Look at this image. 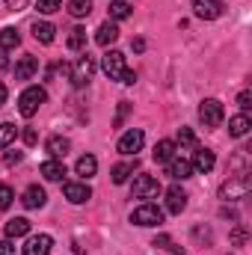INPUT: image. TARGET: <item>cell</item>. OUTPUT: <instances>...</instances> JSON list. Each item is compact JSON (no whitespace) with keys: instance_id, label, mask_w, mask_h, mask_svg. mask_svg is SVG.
<instances>
[{"instance_id":"1","label":"cell","mask_w":252,"mask_h":255,"mask_svg":"<svg viewBox=\"0 0 252 255\" xmlns=\"http://www.w3.org/2000/svg\"><path fill=\"white\" fill-rule=\"evenodd\" d=\"M250 193H252L250 172H244V175H229V181L220 184V199H223V202H238V199H247Z\"/></svg>"},{"instance_id":"2","label":"cell","mask_w":252,"mask_h":255,"mask_svg":"<svg viewBox=\"0 0 252 255\" xmlns=\"http://www.w3.org/2000/svg\"><path fill=\"white\" fill-rule=\"evenodd\" d=\"M48 101V92L42 89V86H27L24 92H21V98H18V113L24 116V119H30V116H36L39 113V107Z\"/></svg>"},{"instance_id":"3","label":"cell","mask_w":252,"mask_h":255,"mask_svg":"<svg viewBox=\"0 0 252 255\" xmlns=\"http://www.w3.org/2000/svg\"><path fill=\"white\" fill-rule=\"evenodd\" d=\"M130 223L133 226H142V229H154L163 223V211L154 205V202H142L133 214H130Z\"/></svg>"},{"instance_id":"4","label":"cell","mask_w":252,"mask_h":255,"mask_svg":"<svg viewBox=\"0 0 252 255\" xmlns=\"http://www.w3.org/2000/svg\"><path fill=\"white\" fill-rule=\"evenodd\" d=\"M199 119H202L205 128H220L223 119H226V110H223V104H220L217 98H205V101L199 104Z\"/></svg>"},{"instance_id":"5","label":"cell","mask_w":252,"mask_h":255,"mask_svg":"<svg viewBox=\"0 0 252 255\" xmlns=\"http://www.w3.org/2000/svg\"><path fill=\"white\" fill-rule=\"evenodd\" d=\"M92 74H95V60H92L89 54L77 57V63L71 65V83H74L77 89H83V86H89Z\"/></svg>"},{"instance_id":"6","label":"cell","mask_w":252,"mask_h":255,"mask_svg":"<svg viewBox=\"0 0 252 255\" xmlns=\"http://www.w3.org/2000/svg\"><path fill=\"white\" fill-rule=\"evenodd\" d=\"M130 193L136 199H157L160 196V181L154 175H136L133 184H130Z\"/></svg>"},{"instance_id":"7","label":"cell","mask_w":252,"mask_h":255,"mask_svg":"<svg viewBox=\"0 0 252 255\" xmlns=\"http://www.w3.org/2000/svg\"><path fill=\"white\" fill-rule=\"evenodd\" d=\"M142 145H145V133H142L139 128H130V130H125V133L119 136V145H116V148H119L122 154H127V157H136V151H139Z\"/></svg>"},{"instance_id":"8","label":"cell","mask_w":252,"mask_h":255,"mask_svg":"<svg viewBox=\"0 0 252 255\" xmlns=\"http://www.w3.org/2000/svg\"><path fill=\"white\" fill-rule=\"evenodd\" d=\"M101 68L107 71V77H110V80H122V74L127 71L125 54H122V51H107V54H104V60H101Z\"/></svg>"},{"instance_id":"9","label":"cell","mask_w":252,"mask_h":255,"mask_svg":"<svg viewBox=\"0 0 252 255\" xmlns=\"http://www.w3.org/2000/svg\"><path fill=\"white\" fill-rule=\"evenodd\" d=\"M193 12L202 21H217L223 15V0H193Z\"/></svg>"},{"instance_id":"10","label":"cell","mask_w":252,"mask_h":255,"mask_svg":"<svg viewBox=\"0 0 252 255\" xmlns=\"http://www.w3.org/2000/svg\"><path fill=\"white\" fill-rule=\"evenodd\" d=\"M63 193H65V199H68L71 205H83V202L92 199V190H89L86 181H65Z\"/></svg>"},{"instance_id":"11","label":"cell","mask_w":252,"mask_h":255,"mask_svg":"<svg viewBox=\"0 0 252 255\" xmlns=\"http://www.w3.org/2000/svg\"><path fill=\"white\" fill-rule=\"evenodd\" d=\"M45 202H48V193L42 190L39 184H30L24 196H21V205L27 208V211H36V208H45Z\"/></svg>"},{"instance_id":"12","label":"cell","mask_w":252,"mask_h":255,"mask_svg":"<svg viewBox=\"0 0 252 255\" xmlns=\"http://www.w3.org/2000/svg\"><path fill=\"white\" fill-rule=\"evenodd\" d=\"M54 247V238L51 235H33L27 244H24V255H48Z\"/></svg>"},{"instance_id":"13","label":"cell","mask_w":252,"mask_h":255,"mask_svg":"<svg viewBox=\"0 0 252 255\" xmlns=\"http://www.w3.org/2000/svg\"><path fill=\"white\" fill-rule=\"evenodd\" d=\"M166 175L175 178V181H184V178L193 175V163L184 160V157H172V160H166Z\"/></svg>"},{"instance_id":"14","label":"cell","mask_w":252,"mask_h":255,"mask_svg":"<svg viewBox=\"0 0 252 255\" xmlns=\"http://www.w3.org/2000/svg\"><path fill=\"white\" fill-rule=\"evenodd\" d=\"M36 71H39V60H36L33 54H24V57L15 63V80H30Z\"/></svg>"},{"instance_id":"15","label":"cell","mask_w":252,"mask_h":255,"mask_svg":"<svg viewBox=\"0 0 252 255\" xmlns=\"http://www.w3.org/2000/svg\"><path fill=\"white\" fill-rule=\"evenodd\" d=\"M39 172H42V178H48V181H63L65 178V163L57 160V157H51V160H45V163L39 166Z\"/></svg>"},{"instance_id":"16","label":"cell","mask_w":252,"mask_h":255,"mask_svg":"<svg viewBox=\"0 0 252 255\" xmlns=\"http://www.w3.org/2000/svg\"><path fill=\"white\" fill-rule=\"evenodd\" d=\"M116 39H119V27H116V21H104V24L98 27V33H95V42H98L101 48H110Z\"/></svg>"},{"instance_id":"17","label":"cell","mask_w":252,"mask_h":255,"mask_svg":"<svg viewBox=\"0 0 252 255\" xmlns=\"http://www.w3.org/2000/svg\"><path fill=\"white\" fill-rule=\"evenodd\" d=\"M193 169L196 172H211L214 169V163H217V157H214V151L211 148H196V154H193Z\"/></svg>"},{"instance_id":"18","label":"cell","mask_w":252,"mask_h":255,"mask_svg":"<svg viewBox=\"0 0 252 255\" xmlns=\"http://www.w3.org/2000/svg\"><path fill=\"white\" fill-rule=\"evenodd\" d=\"M184 208H187V193L181 187H169L166 190V211L169 214H181Z\"/></svg>"},{"instance_id":"19","label":"cell","mask_w":252,"mask_h":255,"mask_svg":"<svg viewBox=\"0 0 252 255\" xmlns=\"http://www.w3.org/2000/svg\"><path fill=\"white\" fill-rule=\"evenodd\" d=\"M136 169H139L136 157H133V160H125V163H116V166H113V172H110V175H113V184H127V181H130V175H133Z\"/></svg>"},{"instance_id":"20","label":"cell","mask_w":252,"mask_h":255,"mask_svg":"<svg viewBox=\"0 0 252 255\" xmlns=\"http://www.w3.org/2000/svg\"><path fill=\"white\" fill-rule=\"evenodd\" d=\"M54 36H57V27H54L51 21H36V24H33V39H36V42L51 45Z\"/></svg>"},{"instance_id":"21","label":"cell","mask_w":252,"mask_h":255,"mask_svg":"<svg viewBox=\"0 0 252 255\" xmlns=\"http://www.w3.org/2000/svg\"><path fill=\"white\" fill-rule=\"evenodd\" d=\"M250 128H252V122H250V116H247V113H241V116H232V119H229V133H232V136H238V139H241V136H247V133H250Z\"/></svg>"},{"instance_id":"22","label":"cell","mask_w":252,"mask_h":255,"mask_svg":"<svg viewBox=\"0 0 252 255\" xmlns=\"http://www.w3.org/2000/svg\"><path fill=\"white\" fill-rule=\"evenodd\" d=\"M21 45V33L15 27H3L0 30V51H15Z\"/></svg>"},{"instance_id":"23","label":"cell","mask_w":252,"mask_h":255,"mask_svg":"<svg viewBox=\"0 0 252 255\" xmlns=\"http://www.w3.org/2000/svg\"><path fill=\"white\" fill-rule=\"evenodd\" d=\"M45 148H48V154H51V157H57V160H60V157H65V154H68L71 142H68L65 136H51V139L45 142Z\"/></svg>"},{"instance_id":"24","label":"cell","mask_w":252,"mask_h":255,"mask_svg":"<svg viewBox=\"0 0 252 255\" xmlns=\"http://www.w3.org/2000/svg\"><path fill=\"white\" fill-rule=\"evenodd\" d=\"M74 169H77V175H83V181H86V178H92V175L98 172V160H95L92 154H83V157H77V166H74Z\"/></svg>"},{"instance_id":"25","label":"cell","mask_w":252,"mask_h":255,"mask_svg":"<svg viewBox=\"0 0 252 255\" xmlns=\"http://www.w3.org/2000/svg\"><path fill=\"white\" fill-rule=\"evenodd\" d=\"M30 232V220L27 217H15L6 223V238H24Z\"/></svg>"},{"instance_id":"26","label":"cell","mask_w":252,"mask_h":255,"mask_svg":"<svg viewBox=\"0 0 252 255\" xmlns=\"http://www.w3.org/2000/svg\"><path fill=\"white\" fill-rule=\"evenodd\" d=\"M175 157V142L172 139H160L157 145H154V160L157 163H166V160H172Z\"/></svg>"},{"instance_id":"27","label":"cell","mask_w":252,"mask_h":255,"mask_svg":"<svg viewBox=\"0 0 252 255\" xmlns=\"http://www.w3.org/2000/svg\"><path fill=\"white\" fill-rule=\"evenodd\" d=\"M130 18V6L125 0H110V21H125Z\"/></svg>"},{"instance_id":"28","label":"cell","mask_w":252,"mask_h":255,"mask_svg":"<svg viewBox=\"0 0 252 255\" xmlns=\"http://www.w3.org/2000/svg\"><path fill=\"white\" fill-rule=\"evenodd\" d=\"M68 51H83L86 48V30H80V27H74L71 33H68Z\"/></svg>"},{"instance_id":"29","label":"cell","mask_w":252,"mask_h":255,"mask_svg":"<svg viewBox=\"0 0 252 255\" xmlns=\"http://www.w3.org/2000/svg\"><path fill=\"white\" fill-rule=\"evenodd\" d=\"M74 18H86L89 12H92V0H68V6H65Z\"/></svg>"},{"instance_id":"30","label":"cell","mask_w":252,"mask_h":255,"mask_svg":"<svg viewBox=\"0 0 252 255\" xmlns=\"http://www.w3.org/2000/svg\"><path fill=\"white\" fill-rule=\"evenodd\" d=\"M151 247H160V250H169V253H172V255H184V247H175L169 235H157Z\"/></svg>"},{"instance_id":"31","label":"cell","mask_w":252,"mask_h":255,"mask_svg":"<svg viewBox=\"0 0 252 255\" xmlns=\"http://www.w3.org/2000/svg\"><path fill=\"white\" fill-rule=\"evenodd\" d=\"M15 136H18V128L12 125V122H3L0 125V148H6L9 142H15Z\"/></svg>"},{"instance_id":"32","label":"cell","mask_w":252,"mask_h":255,"mask_svg":"<svg viewBox=\"0 0 252 255\" xmlns=\"http://www.w3.org/2000/svg\"><path fill=\"white\" fill-rule=\"evenodd\" d=\"M36 9H39L42 15H54V12H60V9H63V0H39V3H36Z\"/></svg>"},{"instance_id":"33","label":"cell","mask_w":252,"mask_h":255,"mask_svg":"<svg viewBox=\"0 0 252 255\" xmlns=\"http://www.w3.org/2000/svg\"><path fill=\"white\" fill-rule=\"evenodd\" d=\"M15 202V193L9 184H0V211H9V205Z\"/></svg>"},{"instance_id":"34","label":"cell","mask_w":252,"mask_h":255,"mask_svg":"<svg viewBox=\"0 0 252 255\" xmlns=\"http://www.w3.org/2000/svg\"><path fill=\"white\" fill-rule=\"evenodd\" d=\"M178 142H181V145H196V133H193L190 128H181V130H178Z\"/></svg>"},{"instance_id":"35","label":"cell","mask_w":252,"mask_h":255,"mask_svg":"<svg viewBox=\"0 0 252 255\" xmlns=\"http://www.w3.org/2000/svg\"><path fill=\"white\" fill-rule=\"evenodd\" d=\"M238 104H241V110H244V113L252 107V92H250V89H244V92L238 95Z\"/></svg>"},{"instance_id":"36","label":"cell","mask_w":252,"mask_h":255,"mask_svg":"<svg viewBox=\"0 0 252 255\" xmlns=\"http://www.w3.org/2000/svg\"><path fill=\"white\" fill-rule=\"evenodd\" d=\"M127 110H130V104L127 101H119V113H116V128H122V122H125Z\"/></svg>"},{"instance_id":"37","label":"cell","mask_w":252,"mask_h":255,"mask_svg":"<svg viewBox=\"0 0 252 255\" xmlns=\"http://www.w3.org/2000/svg\"><path fill=\"white\" fill-rule=\"evenodd\" d=\"M21 157H24L21 151H6V157H3V163H6V166H15V163H21Z\"/></svg>"},{"instance_id":"38","label":"cell","mask_w":252,"mask_h":255,"mask_svg":"<svg viewBox=\"0 0 252 255\" xmlns=\"http://www.w3.org/2000/svg\"><path fill=\"white\" fill-rule=\"evenodd\" d=\"M27 3H30V0H6V6H9L12 12H21V9H27Z\"/></svg>"},{"instance_id":"39","label":"cell","mask_w":252,"mask_h":255,"mask_svg":"<svg viewBox=\"0 0 252 255\" xmlns=\"http://www.w3.org/2000/svg\"><path fill=\"white\" fill-rule=\"evenodd\" d=\"M36 139H39V133H36L33 128H27V130H24V142H27V145H36Z\"/></svg>"},{"instance_id":"40","label":"cell","mask_w":252,"mask_h":255,"mask_svg":"<svg viewBox=\"0 0 252 255\" xmlns=\"http://www.w3.org/2000/svg\"><path fill=\"white\" fill-rule=\"evenodd\" d=\"M119 83H125V86H133V83H136V74H133V71L127 68L125 74H122V80H119Z\"/></svg>"},{"instance_id":"41","label":"cell","mask_w":252,"mask_h":255,"mask_svg":"<svg viewBox=\"0 0 252 255\" xmlns=\"http://www.w3.org/2000/svg\"><path fill=\"white\" fill-rule=\"evenodd\" d=\"M0 255H15V247L9 241H0Z\"/></svg>"},{"instance_id":"42","label":"cell","mask_w":252,"mask_h":255,"mask_svg":"<svg viewBox=\"0 0 252 255\" xmlns=\"http://www.w3.org/2000/svg\"><path fill=\"white\" fill-rule=\"evenodd\" d=\"M232 241H235V244H244V241H247V232H244V229H235Z\"/></svg>"},{"instance_id":"43","label":"cell","mask_w":252,"mask_h":255,"mask_svg":"<svg viewBox=\"0 0 252 255\" xmlns=\"http://www.w3.org/2000/svg\"><path fill=\"white\" fill-rule=\"evenodd\" d=\"M130 48H133L136 54H142V51H145V42H142V39H133V42H130Z\"/></svg>"},{"instance_id":"44","label":"cell","mask_w":252,"mask_h":255,"mask_svg":"<svg viewBox=\"0 0 252 255\" xmlns=\"http://www.w3.org/2000/svg\"><path fill=\"white\" fill-rule=\"evenodd\" d=\"M0 104H6V86H3V80H0Z\"/></svg>"},{"instance_id":"45","label":"cell","mask_w":252,"mask_h":255,"mask_svg":"<svg viewBox=\"0 0 252 255\" xmlns=\"http://www.w3.org/2000/svg\"><path fill=\"white\" fill-rule=\"evenodd\" d=\"M6 68H9V60H6V57L0 54V71H6Z\"/></svg>"}]
</instances>
